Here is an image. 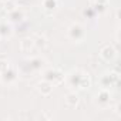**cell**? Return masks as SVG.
Instances as JSON below:
<instances>
[{"mask_svg":"<svg viewBox=\"0 0 121 121\" xmlns=\"http://www.w3.org/2000/svg\"><path fill=\"white\" fill-rule=\"evenodd\" d=\"M67 39L73 43H81L86 39V27L81 23H73L67 29Z\"/></svg>","mask_w":121,"mask_h":121,"instance_id":"2","label":"cell"},{"mask_svg":"<svg viewBox=\"0 0 121 121\" xmlns=\"http://www.w3.org/2000/svg\"><path fill=\"white\" fill-rule=\"evenodd\" d=\"M115 54H117V51H115V48L111 44H105L100 50V56L103 57L104 61H111V60L115 57Z\"/></svg>","mask_w":121,"mask_h":121,"instance_id":"7","label":"cell"},{"mask_svg":"<svg viewBox=\"0 0 121 121\" xmlns=\"http://www.w3.org/2000/svg\"><path fill=\"white\" fill-rule=\"evenodd\" d=\"M78 101H80L78 95L76 93H70V94H67V97L64 100V105H66V108H70L71 110V108H76L77 107Z\"/></svg>","mask_w":121,"mask_h":121,"instance_id":"12","label":"cell"},{"mask_svg":"<svg viewBox=\"0 0 121 121\" xmlns=\"http://www.w3.org/2000/svg\"><path fill=\"white\" fill-rule=\"evenodd\" d=\"M2 3H3V0H0V4H2Z\"/></svg>","mask_w":121,"mask_h":121,"instance_id":"19","label":"cell"},{"mask_svg":"<svg viewBox=\"0 0 121 121\" xmlns=\"http://www.w3.org/2000/svg\"><path fill=\"white\" fill-rule=\"evenodd\" d=\"M84 14H86L87 17H90V19H91V17H93V14H94V9H86V10H84Z\"/></svg>","mask_w":121,"mask_h":121,"instance_id":"18","label":"cell"},{"mask_svg":"<svg viewBox=\"0 0 121 121\" xmlns=\"http://www.w3.org/2000/svg\"><path fill=\"white\" fill-rule=\"evenodd\" d=\"M43 7L47 14H53V12L58 7V0H43Z\"/></svg>","mask_w":121,"mask_h":121,"instance_id":"14","label":"cell"},{"mask_svg":"<svg viewBox=\"0 0 121 121\" xmlns=\"http://www.w3.org/2000/svg\"><path fill=\"white\" fill-rule=\"evenodd\" d=\"M44 64H46V60L41 58V57H39V56H36V57H31L29 61L24 64V69L30 74H37V73H40L43 70Z\"/></svg>","mask_w":121,"mask_h":121,"instance_id":"3","label":"cell"},{"mask_svg":"<svg viewBox=\"0 0 121 121\" xmlns=\"http://www.w3.org/2000/svg\"><path fill=\"white\" fill-rule=\"evenodd\" d=\"M118 81V74L117 73H111V74H104L101 78H100V83H101V87L108 90L110 87L115 86Z\"/></svg>","mask_w":121,"mask_h":121,"instance_id":"6","label":"cell"},{"mask_svg":"<svg viewBox=\"0 0 121 121\" xmlns=\"http://www.w3.org/2000/svg\"><path fill=\"white\" fill-rule=\"evenodd\" d=\"M13 34V29H12V23H0V37L2 39H9Z\"/></svg>","mask_w":121,"mask_h":121,"instance_id":"13","label":"cell"},{"mask_svg":"<svg viewBox=\"0 0 121 121\" xmlns=\"http://www.w3.org/2000/svg\"><path fill=\"white\" fill-rule=\"evenodd\" d=\"M34 48V43H33V39L30 37H26L20 41V50L23 53H30V50Z\"/></svg>","mask_w":121,"mask_h":121,"instance_id":"15","label":"cell"},{"mask_svg":"<svg viewBox=\"0 0 121 121\" xmlns=\"http://www.w3.org/2000/svg\"><path fill=\"white\" fill-rule=\"evenodd\" d=\"M33 43H34V48H36V50H41V51H43V50L47 47L48 40H47V37H46L44 34L37 33V34H34V37H33Z\"/></svg>","mask_w":121,"mask_h":121,"instance_id":"8","label":"cell"},{"mask_svg":"<svg viewBox=\"0 0 121 121\" xmlns=\"http://www.w3.org/2000/svg\"><path fill=\"white\" fill-rule=\"evenodd\" d=\"M43 80H47L50 81L53 86H58L64 81V74L57 70V69H50V70H46L44 74H43Z\"/></svg>","mask_w":121,"mask_h":121,"instance_id":"5","label":"cell"},{"mask_svg":"<svg viewBox=\"0 0 121 121\" xmlns=\"http://www.w3.org/2000/svg\"><path fill=\"white\" fill-rule=\"evenodd\" d=\"M0 6H2L4 13H10L14 9H17V2H16V0H3V3Z\"/></svg>","mask_w":121,"mask_h":121,"instance_id":"16","label":"cell"},{"mask_svg":"<svg viewBox=\"0 0 121 121\" xmlns=\"http://www.w3.org/2000/svg\"><path fill=\"white\" fill-rule=\"evenodd\" d=\"M7 16H9V23L19 24V23H22V22L24 20V13H23V10H20V9H14L13 12L7 13Z\"/></svg>","mask_w":121,"mask_h":121,"instance_id":"10","label":"cell"},{"mask_svg":"<svg viewBox=\"0 0 121 121\" xmlns=\"http://www.w3.org/2000/svg\"><path fill=\"white\" fill-rule=\"evenodd\" d=\"M67 81L70 84V87L77 88V90H84L88 88L91 81H90V76L83 71V70H73L71 73L67 74Z\"/></svg>","mask_w":121,"mask_h":121,"instance_id":"1","label":"cell"},{"mask_svg":"<svg viewBox=\"0 0 121 121\" xmlns=\"http://www.w3.org/2000/svg\"><path fill=\"white\" fill-rule=\"evenodd\" d=\"M19 78V71L13 67V66H9L3 73H0V81L6 86H13Z\"/></svg>","mask_w":121,"mask_h":121,"instance_id":"4","label":"cell"},{"mask_svg":"<svg viewBox=\"0 0 121 121\" xmlns=\"http://www.w3.org/2000/svg\"><path fill=\"white\" fill-rule=\"evenodd\" d=\"M10 66V63H9V60H7V57H4V56H2L0 57V73H3L7 67Z\"/></svg>","mask_w":121,"mask_h":121,"instance_id":"17","label":"cell"},{"mask_svg":"<svg viewBox=\"0 0 121 121\" xmlns=\"http://www.w3.org/2000/svg\"><path fill=\"white\" fill-rule=\"evenodd\" d=\"M53 84L50 83V81H47V80H41L39 84H37V90L40 91V94L41 95H48L51 91H53Z\"/></svg>","mask_w":121,"mask_h":121,"instance_id":"11","label":"cell"},{"mask_svg":"<svg viewBox=\"0 0 121 121\" xmlns=\"http://www.w3.org/2000/svg\"><path fill=\"white\" fill-rule=\"evenodd\" d=\"M0 40H2V37H0Z\"/></svg>","mask_w":121,"mask_h":121,"instance_id":"20","label":"cell"},{"mask_svg":"<svg viewBox=\"0 0 121 121\" xmlns=\"http://www.w3.org/2000/svg\"><path fill=\"white\" fill-rule=\"evenodd\" d=\"M95 103H97L101 108L107 107V105L110 104V91L105 90V88H103V90L97 94V100H95Z\"/></svg>","mask_w":121,"mask_h":121,"instance_id":"9","label":"cell"}]
</instances>
